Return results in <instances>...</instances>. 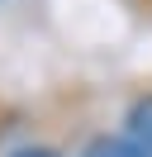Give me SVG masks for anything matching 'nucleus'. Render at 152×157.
I'll list each match as a JSON object with an SVG mask.
<instances>
[{"label":"nucleus","instance_id":"1","mask_svg":"<svg viewBox=\"0 0 152 157\" xmlns=\"http://www.w3.org/2000/svg\"><path fill=\"white\" fill-rule=\"evenodd\" d=\"M119 138L128 143L133 157H152V81L128 95V105L119 114Z\"/></svg>","mask_w":152,"mask_h":157},{"label":"nucleus","instance_id":"2","mask_svg":"<svg viewBox=\"0 0 152 157\" xmlns=\"http://www.w3.org/2000/svg\"><path fill=\"white\" fill-rule=\"evenodd\" d=\"M76 157H133V152H128V143H124L119 133L100 128V133H90L81 147H76Z\"/></svg>","mask_w":152,"mask_h":157},{"label":"nucleus","instance_id":"3","mask_svg":"<svg viewBox=\"0 0 152 157\" xmlns=\"http://www.w3.org/2000/svg\"><path fill=\"white\" fill-rule=\"evenodd\" d=\"M5 157H66L57 143H19L14 152H5Z\"/></svg>","mask_w":152,"mask_h":157},{"label":"nucleus","instance_id":"4","mask_svg":"<svg viewBox=\"0 0 152 157\" xmlns=\"http://www.w3.org/2000/svg\"><path fill=\"white\" fill-rule=\"evenodd\" d=\"M124 5H128L138 19H152V0H124Z\"/></svg>","mask_w":152,"mask_h":157}]
</instances>
